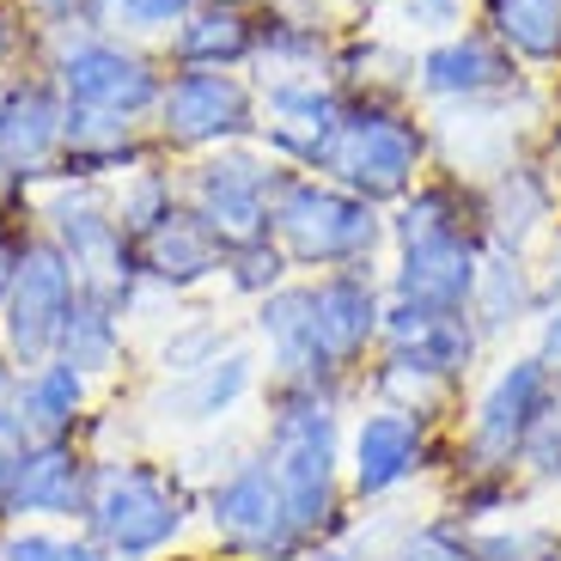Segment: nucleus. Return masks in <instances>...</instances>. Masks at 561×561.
<instances>
[{
    "label": "nucleus",
    "mask_w": 561,
    "mask_h": 561,
    "mask_svg": "<svg viewBox=\"0 0 561 561\" xmlns=\"http://www.w3.org/2000/svg\"><path fill=\"white\" fill-rule=\"evenodd\" d=\"M256 37H263V13H251L239 0H202L196 13L159 43V56H165V68H239V73H251Z\"/></svg>",
    "instance_id": "24"
},
{
    "label": "nucleus",
    "mask_w": 561,
    "mask_h": 561,
    "mask_svg": "<svg viewBox=\"0 0 561 561\" xmlns=\"http://www.w3.org/2000/svg\"><path fill=\"white\" fill-rule=\"evenodd\" d=\"M43 31H68V25H85L92 19V0H19Z\"/></svg>",
    "instance_id": "37"
},
{
    "label": "nucleus",
    "mask_w": 561,
    "mask_h": 561,
    "mask_svg": "<svg viewBox=\"0 0 561 561\" xmlns=\"http://www.w3.org/2000/svg\"><path fill=\"white\" fill-rule=\"evenodd\" d=\"M153 140L178 165L256 140V80L239 68H171L153 111Z\"/></svg>",
    "instance_id": "11"
},
{
    "label": "nucleus",
    "mask_w": 561,
    "mask_h": 561,
    "mask_svg": "<svg viewBox=\"0 0 561 561\" xmlns=\"http://www.w3.org/2000/svg\"><path fill=\"white\" fill-rule=\"evenodd\" d=\"M342 68V37L323 13H263L251 80H287V73H336ZM342 80V73H336Z\"/></svg>",
    "instance_id": "28"
},
{
    "label": "nucleus",
    "mask_w": 561,
    "mask_h": 561,
    "mask_svg": "<svg viewBox=\"0 0 561 561\" xmlns=\"http://www.w3.org/2000/svg\"><path fill=\"white\" fill-rule=\"evenodd\" d=\"M280 280H294V263L280 256L275 239H256V244H232L226 251V268H220V294L239 299V306H256L280 287Z\"/></svg>",
    "instance_id": "32"
},
{
    "label": "nucleus",
    "mask_w": 561,
    "mask_h": 561,
    "mask_svg": "<svg viewBox=\"0 0 561 561\" xmlns=\"http://www.w3.org/2000/svg\"><path fill=\"white\" fill-rule=\"evenodd\" d=\"M482 190V226H489L494 244H513V251L531 256L537 244L549 239V226L561 214V183L549 165L537 159H513L506 171L477 183Z\"/></svg>",
    "instance_id": "20"
},
{
    "label": "nucleus",
    "mask_w": 561,
    "mask_h": 561,
    "mask_svg": "<svg viewBox=\"0 0 561 561\" xmlns=\"http://www.w3.org/2000/svg\"><path fill=\"white\" fill-rule=\"evenodd\" d=\"M525 348H537L561 373V280H549V275H543V306H537V318H531V342H525Z\"/></svg>",
    "instance_id": "35"
},
{
    "label": "nucleus",
    "mask_w": 561,
    "mask_h": 561,
    "mask_svg": "<svg viewBox=\"0 0 561 561\" xmlns=\"http://www.w3.org/2000/svg\"><path fill=\"white\" fill-rule=\"evenodd\" d=\"M385 360L421 366V373H439L451 385H477L482 360H489V342H482L477 318L451 306H415V299H391L385 294V336H379Z\"/></svg>",
    "instance_id": "17"
},
{
    "label": "nucleus",
    "mask_w": 561,
    "mask_h": 561,
    "mask_svg": "<svg viewBox=\"0 0 561 561\" xmlns=\"http://www.w3.org/2000/svg\"><path fill=\"white\" fill-rule=\"evenodd\" d=\"M342 458H348L354 513H373V506H391L409 489H421L434 470H446V427L360 397L348 409V451Z\"/></svg>",
    "instance_id": "8"
},
{
    "label": "nucleus",
    "mask_w": 561,
    "mask_h": 561,
    "mask_svg": "<svg viewBox=\"0 0 561 561\" xmlns=\"http://www.w3.org/2000/svg\"><path fill=\"white\" fill-rule=\"evenodd\" d=\"M268 239L294 263V275H330V268H379L391 251V226L385 208L360 202L342 183L318 171H287L275 190Z\"/></svg>",
    "instance_id": "5"
},
{
    "label": "nucleus",
    "mask_w": 561,
    "mask_h": 561,
    "mask_svg": "<svg viewBox=\"0 0 561 561\" xmlns=\"http://www.w3.org/2000/svg\"><path fill=\"white\" fill-rule=\"evenodd\" d=\"M202 513V489L183 477L178 463L153 451H111L92 470L80 531L111 561H165L183 556Z\"/></svg>",
    "instance_id": "3"
},
{
    "label": "nucleus",
    "mask_w": 561,
    "mask_h": 561,
    "mask_svg": "<svg viewBox=\"0 0 561 561\" xmlns=\"http://www.w3.org/2000/svg\"><path fill=\"white\" fill-rule=\"evenodd\" d=\"M306 294H311V323H318L323 360L348 385H360L366 360L379 354V336H385V268L306 275Z\"/></svg>",
    "instance_id": "16"
},
{
    "label": "nucleus",
    "mask_w": 561,
    "mask_h": 561,
    "mask_svg": "<svg viewBox=\"0 0 561 561\" xmlns=\"http://www.w3.org/2000/svg\"><path fill=\"white\" fill-rule=\"evenodd\" d=\"M549 561H561V556H549Z\"/></svg>",
    "instance_id": "43"
},
{
    "label": "nucleus",
    "mask_w": 561,
    "mask_h": 561,
    "mask_svg": "<svg viewBox=\"0 0 561 561\" xmlns=\"http://www.w3.org/2000/svg\"><path fill=\"white\" fill-rule=\"evenodd\" d=\"M159 159L153 123H128V116H104V111H68V140H61V165L68 178H92V183H116L123 171Z\"/></svg>",
    "instance_id": "26"
},
{
    "label": "nucleus",
    "mask_w": 561,
    "mask_h": 561,
    "mask_svg": "<svg viewBox=\"0 0 561 561\" xmlns=\"http://www.w3.org/2000/svg\"><path fill=\"white\" fill-rule=\"evenodd\" d=\"M525 501H531V494H525ZM525 501L463 525L477 561H549V556H561V519H543V513H531Z\"/></svg>",
    "instance_id": "29"
},
{
    "label": "nucleus",
    "mask_w": 561,
    "mask_h": 561,
    "mask_svg": "<svg viewBox=\"0 0 561 561\" xmlns=\"http://www.w3.org/2000/svg\"><path fill=\"white\" fill-rule=\"evenodd\" d=\"M519 489H525V494H561V397H556V409L543 415L537 439L525 446Z\"/></svg>",
    "instance_id": "34"
},
{
    "label": "nucleus",
    "mask_w": 561,
    "mask_h": 561,
    "mask_svg": "<svg viewBox=\"0 0 561 561\" xmlns=\"http://www.w3.org/2000/svg\"><path fill=\"white\" fill-rule=\"evenodd\" d=\"M239 7H251V13H323V0H239Z\"/></svg>",
    "instance_id": "39"
},
{
    "label": "nucleus",
    "mask_w": 561,
    "mask_h": 561,
    "mask_svg": "<svg viewBox=\"0 0 561 561\" xmlns=\"http://www.w3.org/2000/svg\"><path fill=\"white\" fill-rule=\"evenodd\" d=\"M263 391H268L263 354H256L251 336H239L208 366L147 379V391L135 397V415L147 434H214V427H232L251 403H263Z\"/></svg>",
    "instance_id": "10"
},
{
    "label": "nucleus",
    "mask_w": 561,
    "mask_h": 561,
    "mask_svg": "<svg viewBox=\"0 0 561 561\" xmlns=\"http://www.w3.org/2000/svg\"><path fill=\"white\" fill-rule=\"evenodd\" d=\"M0 561H111L80 525H0Z\"/></svg>",
    "instance_id": "33"
},
{
    "label": "nucleus",
    "mask_w": 561,
    "mask_h": 561,
    "mask_svg": "<svg viewBox=\"0 0 561 561\" xmlns=\"http://www.w3.org/2000/svg\"><path fill=\"white\" fill-rule=\"evenodd\" d=\"M128 299L135 294H116V287H92V280H80V299H73L68 323H61L56 360H68L73 373H85L99 391L128 366V330H135V323H128Z\"/></svg>",
    "instance_id": "21"
},
{
    "label": "nucleus",
    "mask_w": 561,
    "mask_h": 561,
    "mask_svg": "<svg viewBox=\"0 0 561 561\" xmlns=\"http://www.w3.org/2000/svg\"><path fill=\"white\" fill-rule=\"evenodd\" d=\"M434 128L427 111L403 99V92H360L348 85V116H342L330 153H323L318 178L354 190L360 202L391 214L397 202L415 190L421 178H434Z\"/></svg>",
    "instance_id": "4"
},
{
    "label": "nucleus",
    "mask_w": 561,
    "mask_h": 561,
    "mask_svg": "<svg viewBox=\"0 0 561 561\" xmlns=\"http://www.w3.org/2000/svg\"><path fill=\"white\" fill-rule=\"evenodd\" d=\"M543 263H549V280H561V214H556V226H549V239H543Z\"/></svg>",
    "instance_id": "41"
},
{
    "label": "nucleus",
    "mask_w": 561,
    "mask_h": 561,
    "mask_svg": "<svg viewBox=\"0 0 561 561\" xmlns=\"http://www.w3.org/2000/svg\"><path fill=\"white\" fill-rule=\"evenodd\" d=\"M25 214L43 239H56L61 256L80 268V280L92 287H116V294H135V251H128V232L111 208V183L92 178H68V171H49L43 183H31Z\"/></svg>",
    "instance_id": "9"
},
{
    "label": "nucleus",
    "mask_w": 561,
    "mask_h": 561,
    "mask_svg": "<svg viewBox=\"0 0 561 561\" xmlns=\"http://www.w3.org/2000/svg\"><path fill=\"white\" fill-rule=\"evenodd\" d=\"M13 415L25 427V439H85V427L99 415V385L73 373L68 360L19 366Z\"/></svg>",
    "instance_id": "22"
},
{
    "label": "nucleus",
    "mask_w": 561,
    "mask_h": 561,
    "mask_svg": "<svg viewBox=\"0 0 561 561\" xmlns=\"http://www.w3.org/2000/svg\"><path fill=\"white\" fill-rule=\"evenodd\" d=\"M531 73L513 68L501 43L477 25H458L446 37L421 43L415 68H409V99L427 104V111H458V104H482V99H506L519 92Z\"/></svg>",
    "instance_id": "15"
},
{
    "label": "nucleus",
    "mask_w": 561,
    "mask_h": 561,
    "mask_svg": "<svg viewBox=\"0 0 561 561\" xmlns=\"http://www.w3.org/2000/svg\"><path fill=\"white\" fill-rule=\"evenodd\" d=\"M128 251H135V280L159 299H190L202 287H220V268H226V244L183 202L147 232H135Z\"/></svg>",
    "instance_id": "18"
},
{
    "label": "nucleus",
    "mask_w": 561,
    "mask_h": 561,
    "mask_svg": "<svg viewBox=\"0 0 561 561\" xmlns=\"http://www.w3.org/2000/svg\"><path fill=\"white\" fill-rule=\"evenodd\" d=\"M342 116H348V80L336 73L256 80V147H268L287 171H318Z\"/></svg>",
    "instance_id": "14"
},
{
    "label": "nucleus",
    "mask_w": 561,
    "mask_h": 561,
    "mask_svg": "<svg viewBox=\"0 0 561 561\" xmlns=\"http://www.w3.org/2000/svg\"><path fill=\"white\" fill-rule=\"evenodd\" d=\"M183 208L208 226L214 239L232 251V244H256L268 239V214H275V190L287 178L268 147L239 140V147H220V153L183 159Z\"/></svg>",
    "instance_id": "12"
},
{
    "label": "nucleus",
    "mask_w": 561,
    "mask_h": 561,
    "mask_svg": "<svg viewBox=\"0 0 561 561\" xmlns=\"http://www.w3.org/2000/svg\"><path fill=\"white\" fill-rule=\"evenodd\" d=\"M196 7H202V0H92V19H85V25L159 49V43L196 13Z\"/></svg>",
    "instance_id": "31"
},
{
    "label": "nucleus",
    "mask_w": 561,
    "mask_h": 561,
    "mask_svg": "<svg viewBox=\"0 0 561 561\" xmlns=\"http://www.w3.org/2000/svg\"><path fill=\"white\" fill-rule=\"evenodd\" d=\"M348 391H306V385H268L256 403V451L268 458L299 537L323 543L342 537L354 519L348 501Z\"/></svg>",
    "instance_id": "1"
},
{
    "label": "nucleus",
    "mask_w": 561,
    "mask_h": 561,
    "mask_svg": "<svg viewBox=\"0 0 561 561\" xmlns=\"http://www.w3.org/2000/svg\"><path fill=\"white\" fill-rule=\"evenodd\" d=\"M92 470H99V458L85 439H31L25 458H19L7 525H80Z\"/></svg>",
    "instance_id": "19"
},
{
    "label": "nucleus",
    "mask_w": 561,
    "mask_h": 561,
    "mask_svg": "<svg viewBox=\"0 0 561 561\" xmlns=\"http://www.w3.org/2000/svg\"><path fill=\"white\" fill-rule=\"evenodd\" d=\"M43 73L56 80L68 111H104V116H128V123H153L171 68L147 43L111 37V31H92V25H68V31H49Z\"/></svg>",
    "instance_id": "6"
},
{
    "label": "nucleus",
    "mask_w": 561,
    "mask_h": 561,
    "mask_svg": "<svg viewBox=\"0 0 561 561\" xmlns=\"http://www.w3.org/2000/svg\"><path fill=\"white\" fill-rule=\"evenodd\" d=\"M25 232H31V214H25V220L0 214V311H7V294H13V275H19V251H25Z\"/></svg>",
    "instance_id": "36"
},
{
    "label": "nucleus",
    "mask_w": 561,
    "mask_h": 561,
    "mask_svg": "<svg viewBox=\"0 0 561 561\" xmlns=\"http://www.w3.org/2000/svg\"><path fill=\"white\" fill-rule=\"evenodd\" d=\"M537 306H543V275L525 251L513 244H494L482 251V268H477V294H470V318H477L482 342L489 348H506V342L531 330Z\"/></svg>",
    "instance_id": "23"
},
{
    "label": "nucleus",
    "mask_w": 561,
    "mask_h": 561,
    "mask_svg": "<svg viewBox=\"0 0 561 561\" xmlns=\"http://www.w3.org/2000/svg\"><path fill=\"white\" fill-rule=\"evenodd\" d=\"M294 561H366L360 549L348 543V537H323V543H311V549H299Z\"/></svg>",
    "instance_id": "38"
},
{
    "label": "nucleus",
    "mask_w": 561,
    "mask_h": 561,
    "mask_svg": "<svg viewBox=\"0 0 561 561\" xmlns=\"http://www.w3.org/2000/svg\"><path fill=\"white\" fill-rule=\"evenodd\" d=\"M165 561H171V556H165Z\"/></svg>",
    "instance_id": "44"
},
{
    "label": "nucleus",
    "mask_w": 561,
    "mask_h": 561,
    "mask_svg": "<svg viewBox=\"0 0 561 561\" xmlns=\"http://www.w3.org/2000/svg\"><path fill=\"white\" fill-rule=\"evenodd\" d=\"M244 330H232L214 311H190V318H171V330H159L153 342V379H171V373H190V366H208L214 354H226Z\"/></svg>",
    "instance_id": "30"
},
{
    "label": "nucleus",
    "mask_w": 561,
    "mask_h": 561,
    "mask_svg": "<svg viewBox=\"0 0 561 561\" xmlns=\"http://www.w3.org/2000/svg\"><path fill=\"white\" fill-rule=\"evenodd\" d=\"M196 531L208 537V549L220 561H294L299 549H311L299 537L294 513H287V494H280L275 470H268V458L256 446L232 470L202 482Z\"/></svg>",
    "instance_id": "7"
},
{
    "label": "nucleus",
    "mask_w": 561,
    "mask_h": 561,
    "mask_svg": "<svg viewBox=\"0 0 561 561\" xmlns=\"http://www.w3.org/2000/svg\"><path fill=\"white\" fill-rule=\"evenodd\" d=\"M171 561H208V556H171ZM214 561H220V556H214Z\"/></svg>",
    "instance_id": "42"
},
{
    "label": "nucleus",
    "mask_w": 561,
    "mask_h": 561,
    "mask_svg": "<svg viewBox=\"0 0 561 561\" xmlns=\"http://www.w3.org/2000/svg\"><path fill=\"white\" fill-rule=\"evenodd\" d=\"M73 299H80V268L61 256L56 239H43L31 226L25 251H19L13 294H7V311H0V354L13 366L56 360V342H61V323H68Z\"/></svg>",
    "instance_id": "13"
},
{
    "label": "nucleus",
    "mask_w": 561,
    "mask_h": 561,
    "mask_svg": "<svg viewBox=\"0 0 561 561\" xmlns=\"http://www.w3.org/2000/svg\"><path fill=\"white\" fill-rule=\"evenodd\" d=\"M13 385H19V366L0 354V421H13Z\"/></svg>",
    "instance_id": "40"
},
{
    "label": "nucleus",
    "mask_w": 561,
    "mask_h": 561,
    "mask_svg": "<svg viewBox=\"0 0 561 561\" xmlns=\"http://www.w3.org/2000/svg\"><path fill=\"white\" fill-rule=\"evenodd\" d=\"M391 251H385V294L415 299V306H451L470 311L477 294V268L489 251V226H482V190L458 171L421 178L391 214Z\"/></svg>",
    "instance_id": "2"
},
{
    "label": "nucleus",
    "mask_w": 561,
    "mask_h": 561,
    "mask_svg": "<svg viewBox=\"0 0 561 561\" xmlns=\"http://www.w3.org/2000/svg\"><path fill=\"white\" fill-rule=\"evenodd\" d=\"M342 537L366 561H477L463 519H451L446 506L421 513V519H391L385 506H373V513H354Z\"/></svg>",
    "instance_id": "25"
},
{
    "label": "nucleus",
    "mask_w": 561,
    "mask_h": 561,
    "mask_svg": "<svg viewBox=\"0 0 561 561\" xmlns=\"http://www.w3.org/2000/svg\"><path fill=\"white\" fill-rule=\"evenodd\" d=\"M470 25L489 31L519 73H561V0H470Z\"/></svg>",
    "instance_id": "27"
}]
</instances>
